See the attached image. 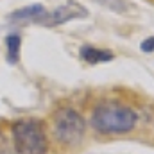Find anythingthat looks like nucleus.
I'll list each match as a JSON object with an SVG mask.
<instances>
[{
    "label": "nucleus",
    "mask_w": 154,
    "mask_h": 154,
    "mask_svg": "<svg viewBox=\"0 0 154 154\" xmlns=\"http://www.w3.org/2000/svg\"><path fill=\"white\" fill-rule=\"evenodd\" d=\"M14 149L18 154H45L47 134L43 124L36 118H20L11 125Z\"/></svg>",
    "instance_id": "nucleus-2"
},
{
    "label": "nucleus",
    "mask_w": 154,
    "mask_h": 154,
    "mask_svg": "<svg viewBox=\"0 0 154 154\" xmlns=\"http://www.w3.org/2000/svg\"><path fill=\"white\" fill-rule=\"evenodd\" d=\"M47 9L41 4H31L20 9H14L13 13L7 14V20L13 23H23V22H45L47 18Z\"/></svg>",
    "instance_id": "nucleus-5"
},
{
    "label": "nucleus",
    "mask_w": 154,
    "mask_h": 154,
    "mask_svg": "<svg viewBox=\"0 0 154 154\" xmlns=\"http://www.w3.org/2000/svg\"><path fill=\"white\" fill-rule=\"evenodd\" d=\"M0 154H18V152H14V151L9 149V147H0Z\"/></svg>",
    "instance_id": "nucleus-10"
},
{
    "label": "nucleus",
    "mask_w": 154,
    "mask_h": 154,
    "mask_svg": "<svg viewBox=\"0 0 154 154\" xmlns=\"http://www.w3.org/2000/svg\"><path fill=\"white\" fill-rule=\"evenodd\" d=\"M20 45H22V38L20 34H7L5 36V59L9 65H16L20 59Z\"/></svg>",
    "instance_id": "nucleus-7"
},
{
    "label": "nucleus",
    "mask_w": 154,
    "mask_h": 154,
    "mask_svg": "<svg viewBox=\"0 0 154 154\" xmlns=\"http://www.w3.org/2000/svg\"><path fill=\"white\" fill-rule=\"evenodd\" d=\"M79 56L82 61L90 63V65H97V63H108L113 59V54L109 50L93 47V45H82L79 50Z\"/></svg>",
    "instance_id": "nucleus-6"
},
{
    "label": "nucleus",
    "mask_w": 154,
    "mask_h": 154,
    "mask_svg": "<svg viewBox=\"0 0 154 154\" xmlns=\"http://www.w3.org/2000/svg\"><path fill=\"white\" fill-rule=\"evenodd\" d=\"M97 2L99 5L109 9V11H115V13H127L129 11V2L127 0H93Z\"/></svg>",
    "instance_id": "nucleus-8"
},
{
    "label": "nucleus",
    "mask_w": 154,
    "mask_h": 154,
    "mask_svg": "<svg viewBox=\"0 0 154 154\" xmlns=\"http://www.w3.org/2000/svg\"><path fill=\"white\" fill-rule=\"evenodd\" d=\"M54 134L63 145L74 147L82 140L84 118L72 108H59L54 113Z\"/></svg>",
    "instance_id": "nucleus-3"
},
{
    "label": "nucleus",
    "mask_w": 154,
    "mask_h": 154,
    "mask_svg": "<svg viewBox=\"0 0 154 154\" xmlns=\"http://www.w3.org/2000/svg\"><path fill=\"white\" fill-rule=\"evenodd\" d=\"M140 50L143 52V54H151L154 52V36H149V38H145L142 43H140Z\"/></svg>",
    "instance_id": "nucleus-9"
},
{
    "label": "nucleus",
    "mask_w": 154,
    "mask_h": 154,
    "mask_svg": "<svg viewBox=\"0 0 154 154\" xmlns=\"http://www.w3.org/2000/svg\"><path fill=\"white\" fill-rule=\"evenodd\" d=\"M138 116L136 113L124 106V104H100L93 109L91 113V125L99 131V133H129L134 129Z\"/></svg>",
    "instance_id": "nucleus-1"
},
{
    "label": "nucleus",
    "mask_w": 154,
    "mask_h": 154,
    "mask_svg": "<svg viewBox=\"0 0 154 154\" xmlns=\"http://www.w3.org/2000/svg\"><path fill=\"white\" fill-rule=\"evenodd\" d=\"M86 16H88V9H86L84 5H81L75 0H66L65 4L57 5L52 13H48L43 23L48 25V27H56V25L66 23V22H70V20L86 18Z\"/></svg>",
    "instance_id": "nucleus-4"
}]
</instances>
